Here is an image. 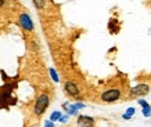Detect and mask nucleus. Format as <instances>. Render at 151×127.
Listing matches in <instances>:
<instances>
[{
    "label": "nucleus",
    "mask_w": 151,
    "mask_h": 127,
    "mask_svg": "<svg viewBox=\"0 0 151 127\" xmlns=\"http://www.w3.org/2000/svg\"><path fill=\"white\" fill-rule=\"evenodd\" d=\"M49 105H50V95L47 93L39 94L36 101H35V105H33V113L36 116H42L46 112V109L49 108Z\"/></svg>",
    "instance_id": "f257e3e1"
},
{
    "label": "nucleus",
    "mask_w": 151,
    "mask_h": 127,
    "mask_svg": "<svg viewBox=\"0 0 151 127\" xmlns=\"http://www.w3.org/2000/svg\"><path fill=\"white\" fill-rule=\"evenodd\" d=\"M122 98V91L119 90L118 87H112V88H108V90H104L100 94V100L105 104H112V102H116Z\"/></svg>",
    "instance_id": "f03ea898"
},
{
    "label": "nucleus",
    "mask_w": 151,
    "mask_h": 127,
    "mask_svg": "<svg viewBox=\"0 0 151 127\" xmlns=\"http://www.w3.org/2000/svg\"><path fill=\"white\" fill-rule=\"evenodd\" d=\"M151 91V86L148 83H139L130 88V97H144Z\"/></svg>",
    "instance_id": "7ed1b4c3"
},
{
    "label": "nucleus",
    "mask_w": 151,
    "mask_h": 127,
    "mask_svg": "<svg viewBox=\"0 0 151 127\" xmlns=\"http://www.w3.org/2000/svg\"><path fill=\"white\" fill-rule=\"evenodd\" d=\"M64 91L69 97H72V98H79V97H81V88H79L78 84L75 82H72V80H67V82L64 83Z\"/></svg>",
    "instance_id": "20e7f679"
},
{
    "label": "nucleus",
    "mask_w": 151,
    "mask_h": 127,
    "mask_svg": "<svg viewBox=\"0 0 151 127\" xmlns=\"http://www.w3.org/2000/svg\"><path fill=\"white\" fill-rule=\"evenodd\" d=\"M76 124H78V127H94L96 119L92 116H87V115H78Z\"/></svg>",
    "instance_id": "39448f33"
},
{
    "label": "nucleus",
    "mask_w": 151,
    "mask_h": 127,
    "mask_svg": "<svg viewBox=\"0 0 151 127\" xmlns=\"http://www.w3.org/2000/svg\"><path fill=\"white\" fill-rule=\"evenodd\" d=\"M19 25L24 28V31H28V32L33 31V21L31 19L29 14H27V13L19 15Z\"/></svg>",
    "instance_id": "423d86ee"
},
{
    "label": "nucleus",
    "mask_w": 151,
    "mask_h": 127,
    "mask_svg": "<svg viewBox=\"0 0 151 127\" xmlns=\"http://www.w3.org/2000/svg\"><path fill=\"white\" fill-rule=\"evenodd\" d=\"M64 109L65 112H67V115H69V116H78V112H79V108L76 106V104H64Z\"/></svg>",
    "instance_id": "0eeeda50"
},
{
    "label": "nucleus",
    "mask_w": 151,
    "mask_h": 127,
    "mask_svg": "<svg viewBox=\"0 0 151 127\" xmlns=\"http://www.w3.org/2000/svg\"><path fill=\"white\" fill-rule=\"evenodd\" d=\"M134 113H136V109L133 108V106H130V108H128L124 112V115H122V119H125V120H130V119L134 116Z\"/></svg>",
    "instance_id": "6e6552de"
},
{
    "label": "nucleus",
    "mask_w": 151,
    "mask_h": 127,
    "mask_svg": "<svg viewBox=\"0 0 151 127\" xmlns=\"http://www.w3.org/2000/svg\"><path fill=\"white\" fill-rule=\"evenodd\" d=\"M61 116H63V112H61V111H54V112L50 115V120L51 122H60Z\"/></svg>",
    "instance_id": "1a4fd4ad"
},
{
    "label": "nucleus",
    "mask_w": 151,
    "mask_h": 127,
    "mask_svg": "<svg viewBox=\"0 0 151 127\" xmlns=\"http://www.w3.org/2000/svg\"><path fill=\"white\" fill-rule=\"evenodd\" d=\"M32 3L35 4L37 10H43L45 9V4H46V0H32Z\"/></svg>",
    "instance_id": "9d476101"
},
{
    "label": "nucleus",
    "mask_w": 151,
    "mask_h": 127,
    "mask_svg": "<svg viewBox=\"0 0 151 127\" xmlns=\"http://www.w3.org/2000/svg\"><path fill=\"white\" fill-rule=\"evenodd\" d=\"M49 72H50V76H51V79H53V82L58 83L60 82V76H58V73L55 72V69L54 68H50V69H49Z\"/></svg>",
    "instance_id": "9b49d317"
},
{
    "label": "nucleus",
    "mask_w": 151,
    "mask_h": 127,
    "mask_svg": "<svg viewBox=\"0 0 151 127\" xmlns=\"http://www.w3.org/2000/svg\"><path fill=\"white\" fill-rule=\"evenodd\" d=\"M142 113L144 118H151V105H147V106L142 108Z\"/></svg>",
    "instance_id": "f8f14e48"
},
{
    "label": "nucleus",
    "mask_w": 151,
    "mask_h": 127,
    "mask_svg": "<svg viewBox=\"0 0 151 127\" xmlns=\"http://www.w3.org/2000/svg\"><path fill=\"white\" fill-rule=\"evenodd\" d=\"M137 104L142 106V108H144V106H147V105H150L148 102H147L146 100H143V98H140V100H137Z\"/></svg>",
    "instance_id": "ddd939ff"
},
{
    "label": "nucleus",
    "mask_w": 151,
    "mask_h": 127,
    "mask_svg": "<svg viewBox=\"0 0 151 127\" xmlns=\"http://www.w3.org/2000/svg\"><path fill=\"white\" fill-rule=\"evenodd\" d=\"M45 127H54V122H51L50 119L45 122Z\"/></svg>",
    "instance_id": "4468645a"
},
{
    "label": "nucleus",
    "mask_w": 151,
    "mask_h": 127,
    "mask_svg": "<svg viewBox=\"0 0 151 127\" xmlns=\"http://www.w3.org/2000/svg\"><path fill=\"white\" fill-rule=\"evenodd\" d=\"M68 118H69V115H63L61 119H60V123H65L67 120H68Z\"/></svg>",
    "instance_id": "2eb2a0df"
},
{
    "label": "nucleus",
    "mask_w": 151,
    "mask_h": 127,
    "mask_svg": "<svg viewBox=\"0 0 151 127\" xmlns=\"http://www.w3.org/2000/svg\"><path fill=\"white\" fill-rule=\"evenodd\" d=\"M3 4H4V0H0V7H1Z\"/></svg>",
    "instance_id": "dca6fc26"
}]
</instances>
